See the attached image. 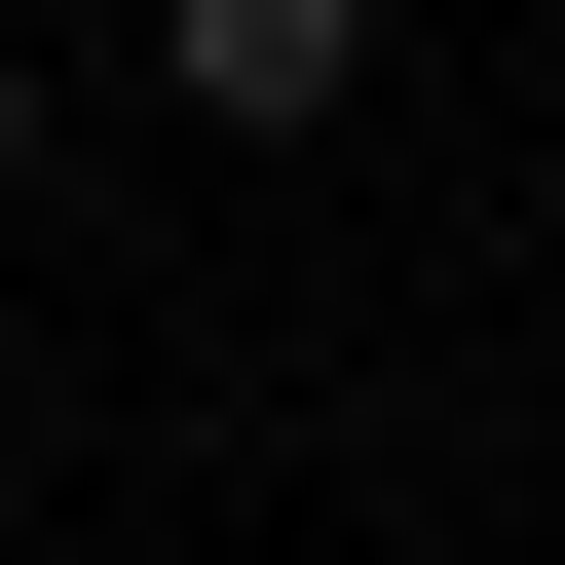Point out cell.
<instances>
[{
    "mask_svg": "<svg viewBox=\"0 0 565 565\" xmlns=\"http://www.w3.org/2000/svg\"><path fill=\"white\" fill-rule=\"evenodd\" d=\"M151 76H189V151H340L377 114V0H151Z\"/></svg>",
    "mask_w": 565,
    "mask_h": 565,
    "instance_id": "1",
    "label": "cell"
},
{
    "mask_svg": "<svg viewBox=\"0 0 565 565\" xmlns=\"http://www.w3.org/2000/svg\"><path fill=\"white\" fill-rule=\"evenodd\" d=\"M39 151H76V76H39V39H0V226H39Z\"/></svg>",
    "mask_w": 565,
    "mask_h": 565,
    "instance_id": "2",
    "label": "cell"
}]
</instances>
